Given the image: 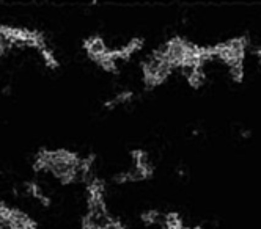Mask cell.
<instances>
[{"label":"cell","mask_w":261,"mask_h":229,"mask_svg":"<svg viewBox=\"0 0 261 229\" xmlns=\"http://www.w3.org/2000/svg\"><path fill=\"white\" fill-rule=\"evenodd\" d=\"M84 47H85V50L88 52V55L91 56V59L96 60V62L101 60L102 56L107 53V47H106L104 41L101 40V38H98V36L87 40L85 44H84Z\"/></svg>","instance_id":"1"},{"label":"cell","mask_w":261,"mask_h":229,"mask_svg":"<svg viewBox=\"0 0 261 229\" xmlns=\"http://www.w3.org/2000/svg\"><path fill=\"white\" fill-rule=\"evenodd\" d=\"M228 72H230V77L233 82L241 83L244 80V63H234V65L228 66Z\"/></svg>","instance_id":"3"},{"label":"cell","mask_w":261,"mask_h":229,"mask_svg":"<svg viewBox=\"0 0 261 229\" xmlns=\"http://www.w3.org/2000/svg\"><path fill=\"white\" fill-rule=\"evenodd\" d=\"M140 218L145 224H154V223H159L161 214L158 211H148V212H143Z\"/></svg>","instance_id":"5"},{"label":"cell","mask_w":261,"mask_h":229,"mask_svg":"<svg viewBox=\"0 0 261 229\" xmlns=\"http://www.w3.org/2000/svg\"><path fill=\"white\" fill-rule=\"evenodd\" d=\"M41 55H43V59H44V63H46L49 68H52V69L59 68V62H57V59L54 56L52 50H49V49L46 47V49L41 50Z\"/></svg>","instance_id":"6"},{"label":"cell","mask_w":261,"mask_h":229,"mask_svg":"<svg viewBox=\"0 0 261 229\" xmlns=\"http://www.w3.org/2000/svg\"><path fill=\"white\" fill-rule=\"evenodd\" d=\"M255 55L258 56V60H259V63H261V47H258V49L255 50Z\"/></svg>","instance_id":"7"},{"label":"cell","mask_w":261,"mask_h":229,"mask_svg":"<svg viewBox=\"0 0 261 229\" xmlns=\"http://www.w3.org/2000/svg\"><path fill=\"white\" fill-rule=\"evenodd\" d=\"M133 91H121L120 94H117V96L112 99L110 102H107V107H115V105H118V104H124V102H127V101H130L133 99Z\"/></svg>","instance_id":"4"},{"label":"cell","mask_w":261,"mask_h":229,"mask_svg":"<svg viewBox=\"0 0 261 229\" xmlns=\"http://www.w3.org/2000/svg\"><path fill=\"white\" fill-rule=\"evenodd\" d=\"M182 74L186 75V79H188V83L192 87V88H201L206 82V74H204L203 68H188V69H181Z\"/></svg>","instance_id":"2"}]
</instances>
